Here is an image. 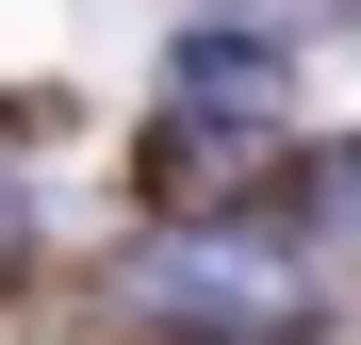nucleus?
<instances>
[{
    "label": "nucleus",
    "mask_w": 361,
    "mask_h": 345,
    "mask_svg": "<svg viewBox=\"0 0 361 345\" xmlns=\"http://www.w3.org/2000/svg\"><path fill=\"white\" fill-rule=\"evenodd\" d=\"M148 296H180V313H214V329H295L312 313V279H295L263 230H180V247L148 263Z\"/></svg>",
    "instance_id": "f257e3e1"
},
{
    "label": "nucleus",
    "mask_w": 361,
    "mask_h": 345,
    "mask_svg": "<svg viewBox=\"0 0 361 345\" xmlns=\"http://www.w3.org/2000/svg\"><path fill=\"white\" fill-rule=\"evenodd\" d=\"M279 33H197L180 49V132H214V148H263V115H279Z\"/></svg>",
    "instance_id": "f03ea898"
},
{
    "label": "nucleus",
    "mask_w": 361,
    "mask_h": 345,
    "mask_svg": "<svg viewBox=\"0 0 361 345\" xmlns=\"http://www.w3.org/2000/svg\"><path fill=\"white\" fill-rule=\"evenodd\" d=\"M263 17H295V0H263Z\"/></svg>",
    "instance_id": "7ed1b4c3"
}]
</instances>
